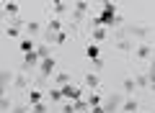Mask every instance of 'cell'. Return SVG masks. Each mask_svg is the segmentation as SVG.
I'll return each instance as SVG.
<instances>
[{
    "label": "cell",
    "mask_w": 155,
    "mask_h": 113,
    "mask_svg": "<svg viewBox=\"0 0 155 113\" xmlns=\"http://www.w3.org/2000/svg\"><path fill=\"white\" fill-rule=\"evenodd\" d=\"M44 111H47L44 105H36V108H34V113H44Z\"/></svg>",
    "instance_id": "9c48e42d"
},
{
    "label": "cell",
    "mask_w": 155,
    "mask_h": 113,
    "mask_svg": "<svg viewBox=\"0 0 155 113\" xmlns=\"http://www.w3.org/2000/svg\"><path fill=\"white\" fill-rule=\"evenodd\" d=\"M3 82H5V75H0V95H3Z\"/></svg>",
    "instance_id": "30bf717a"
},
{
    "label": "cell",
    "mask_w": 155,
    "mask_h": 113,
    "mask_svg": "<svg viewBox=\"0 0 155 113\" xmlns=\"http://www.w3.org/2000/svg\"><path fill=\"white\" fill-rule=\"evenodd\" d=\"M114 13H116V5H104V13H101L98 23H111L114 21Z\"/></svg>",
    "instance_id": "7a4b0ae2"
},
{
    "label": "cell",
    "mask_w": 155,
    "mask_h": 113,
    "mask_svg": "<svg viewBox=\"0 0 155 113\" xmlns=\"http://www.w3.org/2000/svg\"><path fill=\"white\" fill-rule=\"evenodd\" d=\"M88 57H91V59H98V46H96V44L88 46Z\"/></svg>",
    "instance_id": "5b68a950"
},
{
    "label": "cell",
    "mask_w": 155,
    "mask_h": 113,
    "mask_svg": "<svg viewBox=\"0 0 155 113\" xmlns=\"http://www.w3.org/2000/svg\"><path fill=\"white\" fill-rule=\"evenodd\" d=\"M41 72H44V75H52V72H54V59H52V57H47V59L41 62Z\"/></svg>",
    "instance_id": "3957f363"
},
{
    "label": "cell",
    "mask_w": 155,
    "mask_h": 113,
    "mask_svg": "<svg viewBox=\"0 0 155 113\" xmlns=\"http://www.w3.org/2000/svg\"><path fill=\"white\" fill-rule=\"evenodd\" d=\"M60 98H70V100H78V98H80V90H78V87H72V85H62Z\"/></svg>",
    "instance_id": "6da1fadb"
},
{
    "label": "cell",
    "mask_w": 155,
    "mask_h": 113,
    "mask_svg": "<svg viewBox=\"0 0 155 113\" xmlns=\"http://www.w3.org/2000/svg\"><path fill=\"white\" fill-rule=\"evenodd\" d=\"M21 52H23V54H31V52H34V44L23 39V41H21Z\"/></svg>",
    "instance_id": "277c9868"
},
{
    "label": "cell",
    "mask_w": 155,
    "mask_h": 113,
    "mask_svg": "<svg viewBox=\"0 0 155 113\" xmlns=\"http://www.w3.org/2000/svg\"><path fill=\"white\" fill-rule=\"evenodd\" d=\"M98 100H101V98H98V93H93V95L88 98V103H91V105H93V108H98Z\"/></svg>",
    "instance_id": "52a82bcc"
},
{
    "label": "cell",
    "mask_w": 155,
    "mask_h": 113,
    "mask_svg": "<svg viewBox=\"0 0 155 113\" xmlns=\"http://www.w3.org/2000/svg\"><path fill=\"white\" fill-rule=\"evenodd\" d=\"M5 11H8V13H16L18 5H16V3H5Z\"/></svg>",
    "instance_id": "ba28073f"
},
{
    "label": "cell",
    "mask_w": 155,
    "mask_h": 113,
    "mask_svg": "<svg viewBox=\"0 0 155 113\" xmlns=\"http://www.w3.org/2000/svg\"><path fill=\"white\" fill-rule=\"evenodd\" d=\"M28 100H31V103H36V105H39V100H41V93H39V90H34L31 95H28Z\"/></svg>",
    "instance_id": "8992f818"
}]
</instances>
